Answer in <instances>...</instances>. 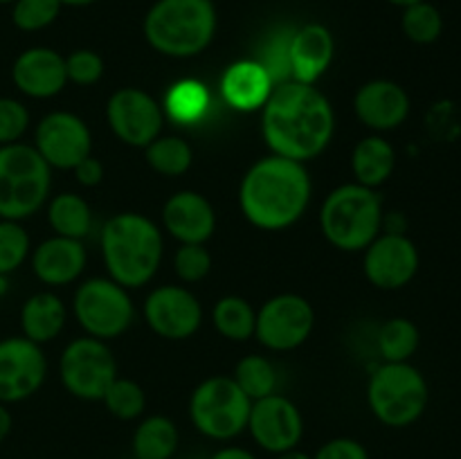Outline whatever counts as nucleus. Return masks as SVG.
<instances>
[{
    "mask_svg": "<svg viewBox=\"0 0 461 459\" xmlns=\"http://www.w3.org/2000/svg\"><path fill=\"white\" fill-rule=\"evenodd\" d=\"M261 111V130L275 156L306 162L331 142L336 115L315 84L286 81L275 86Z\"/></svg>",
    "mask_w": 461,
    "mask_h": 459,
    "instance_id": "1",
    "label": "nucleus"
},
{
    "mask_svg": "<svg viewBox=\"0 0 461 459\" xmlns=\"http://www.w3.org/2000/svg\"><path fill=\"white\" fill-rule=\"evenodd\" d=\"M311 201V178L304 162L268 156L246 171L239 205L255 228L286 230L302 219Z\"/></svg>",
    "mask_w": 461,
    "mask_h": 459,
    "instance_id": "2",
    "label": "nucleus"
},
{
    "mask_svg": "<svg viewBox=\"0 0 461 459\" xmlns=\"http://www.w3.org/2000/svg\"><path fill=\"white\" fill-rule=\"evenodd\" d=\"M102 255L113 282L124 288L144 286L162 261V234L138 212L111 216L102 230Z\"/></svg>",
    "mask_w": 461,
    "mask_h": 459,
    "instance_id": "3",
    "label": "nucleus"
},
{
    "mask_svg": "<svg viewBox=\"0 0 461 459\" xmlns=\"http://www.w3.org/2000/svg\"><path fill=\"white\" fill-rule=\"evenodd\" d=\"M216 32L212 0H158L144 18V36L156 52L185 58L201 54Z\"/></svg>",
    "mask_w": 461,
    "mask_h": 459,
    "instance_id": "4",
    "label": "nucleus"
},
{
    "mask_svg": "<svg viewBox=\"0 0 461 459\" xmlns=\"http://www.w3.org/2000/svg\"><path fill=\"white\" fill-rule=\"evenodd\" d=\"M320 228L342 252L365 250L383 228V202L374 189L358 183L336 187L322 202Z\"/></svg>",
    "mask_w": 461,
    "mask_h": 459,
    "instance_id": "5",
    "label": "nucleus"
},
{
    "mask_svg": "<svg viewBox=\"0 0 461 459\" xmlns=\"http://www.w3.org/2000/svg\"><path fill=\"white\" fill-rule=\"evenodd\" d=\"M52 166L32 144L0 147V219L23 220L45 205Z\"/></svg>",
    "mask_w": 461,
    "mask_h": 459,
    "instance_id": "6",
    "label": "nucleus"
},
{
    "mask_svg": "<svg viewBox=\"0 0 461 459\" xmlns=\"http://www.w3.org/2000/svg\"><path fill=\"white\" fill-rule=\"evenodd\" d=\"M428 400L426 376L410 363H383L369 378L367 403L383 426H412L423 417Z\"/></svg>",
    "mask_w": 461,
    "mask_h": 459,
    "instance_id": "7",
    "label": "nucleus"
},
{
    "mask_svg": "<svg viewBox=\"0 0 461 459\" xmlns=\"http://www.w3.org/2000/svg\"><path fill=\"white\" fill-rule=\"evenodd\" d=\"M252 400L230 376H212L194 390L189 417L194 428L212 441H230L248 428Z\"/></svg>",
    "mask_w": 461,
    "mask_h": 459,
    "instance_id": "8",
    "label": "nucleus"
},
{
    "mask_svg": "<svg viewBox=\"0 0 461 459\" xmlns=\"http://www.w3.org/2000/svg\"><path fill=\"white\" fill-rule=\"evenodd\" d=\"M77 322L90 338L111 340L122 336L133 322V302L124 286L113 279H88L75 292L72 302Z\"/></svg>",
    "mask_w": 461,
    "mask_h": 459,
    "instance_id": "9",
    "label": "nucleus"
},
{
    "mask_svg": "<svg viewBox=\"0 0 461 459\" xmlns=\"http://www.w3.org/2000/svg\"><path fill=\"white\" fill-rule=\"evenodd\" d=\"M63 387L81 400H102L117 378V363L108 345L99 338H77L59 360Z\"/></svg>",
    "mask_w": 461,
    "mask_h": 459,
    "instance_id": "10",
    "label": "nucleus"
},
{
    "mask_svg": "<svg viewBox=\"0 0 461 459\" xmlns=\"http://www.w3.org/2000/svg\"><path fill=\"white\" fill-rule=\"evenodd\" d=\"M315 324L313 306L295 292L275 295L257 313L255 336L273 351H291L304 345Z\"/></svg>",
    "mask_w": 461,
    "mask_h": 459,
    "instance_id": "11",
    "label": "nucleus"
},
{
    "mask_svg": "<svg viewBox=\"0 0 461 459\" xmlns=\"http://www.w3.org/2000/svg\"><path fill=\"white\" fill-rule=\"evenodd\" d=\"M48 374L43 349L25 336L0 340V403H21L41 390Z\"/></svg>",
    "mask_w": 461,
    "mask_h": 459,
    "instance_id": "12",
    "label": "nucleus"
},
{
    "mask_svg": "<svg viewBox=\"0 0 461 459\" xmlns=\"http://www.w3.org/2000/svg\"><path fill=\"white\" fill-rule=\"evenodd\" d=\"M32 147L52 169H75L84 158L90 156L93 138L79 115L54 111L36 124Z\"/></svg>",
    "mask_w": 461,
    "mask_h": 459,
    "instance_id": "13",
    "label": "nucleus"
},
{
    "mask_svg": "<svg viewBox=\"0 0 461 459\" xmlns=\"http://www.w3.org/2000/svg\"><path fill=\"white\" fill-rule=\"evenodd\" d=\"M419 264L421 256L417 246L403 232L378 234L365 248V277L381 291H399L408 286L417 277Z\"/></svg>",
    "mask_w": 461,
    "mask_h": 459,
    "instance_id": "14",
    "label": "nucleus"
},
{
    "mask_svg": "<svg viewBox=\"0 0 461 459\" xmlns=\"http://www.w3.org/2000/svg\"><path fill=\"white\" fill-rule=\"evenodd\" d=\"M248 430L259 448L279 454L297 448L304 436V418L291 399L282 394H270L252 400Z\"/></svg>",
    "mask_w": 461,
    "mask_h": 459,
    "instance_id": "15",
    "label": "nucleus"
},
{
    "mask_svg": "<svg viewBox=\"0 0 461 459\" xmlns=\"http://www.w3.org/2000/svg\"><path fill=\"white\" fill-rule=\"evenodd\" d=\"M113 133L129 147H149L162 130V111L156 99L140 88H122L106 106Z\"/></svg>",
    "mask_w": 461,
    "mask_h": 459,
    "instance_id": "16",
    "label": "nucleus"
},
{
    "mask_svg": "<svg viewBox=\"0 0 461 459\" xmlns=\"http://www.w3.org/2000/svg\"><path fill=\"white\" fill-rule=\"evenodd\" d=\"M144 320L165 340H185L203 322L201 302L183 286H160L144 302Z\"/></svg>",
    "mask_w": 461,
    "mask_h": 459,
    "instance_id": "17",
    "label": "nucleus"
},
{
    "mask_svg": "<svg viewBox=\"0 0 461 459\" xmlns=\"http://www.w3.org/2000/svg\"><path fill=\"white\" fill-rule=\"evenodd\" d=\"M410 94L390 79H374L360 86L354 97V111L365 126L374 130L399 129L410 115Z\"/></svg>",
    "mask_w": 461,
    "mask_h": 459,
    "instance_id": "18",
    "label": "nucleus"
},
{
    "mask_svg": "<svg viewBox=\"0 0 461 459\" xmlns=\"http://www.w3.org/2000/svg\"><path fill=\"white\" fill-rule=\"evenodd\" d=\"M12 81L23 94L32 99H48L66 86V58L50 48H30L16 57Z\"/></svg>",
    "mask_w": 461,
    "mask_h": 459,
    "instance_id": "19",
    "label": "nucleus"
},
{
    "mask_svg": "<svg viewBox=\"0 0 461 459\" xmlns=\"http://www.w3.org/2000/svg\"><path fill=\"white\" fill-rule=\"evenodd\" d=\"M162 225L180 243H205L216 230L212 202L198 192H178L162 207Z\"/></svg>",
    "mask_w": 461,
    "mask_h": 459,
    "instance_id": "20",
    "label": "nucleus"
},
{
    "mask_svg": "<svg viewBox=\"0 0 461 459\" xmlns=\"http://www.w3.org/2000/svg\"><path fill=\"white\" fill-rule=\"evenodd\" d=\"M86 268V248L79 238L54 234L32 252V270L48 286H66L75 282Z\"/></svg>",
    "mask_w": 461,
    "mask_h": 459,
    "instance_id": "21",
    "label": "nucleus"
},
{
    "mask_svg": "<svg viewBox=\"0 0 461 459\" xmlns=\"http://www.w3.org/2000/svg\"><path fill=\"white\" fill-rule=\"evenodd\" d=\"M333 61V36L320 22L297 27L291 43L293 81L315 84Z\"/></svg>",
    "mask_w": 461,
    "mask_h": 459,
    "instance_id": "22",
    "label": "nucleus"
},
{
    "mask_svg": "<svg viewBox=\"0 0 461 459\" xmlns=\"http://www.w3.org/2000/svg\"><path fill=\"white\" fill-rule=\"evenodd\" d=\"M273 81L257 61H237L225 70L221 90L230 106L237 111H257L273 93Z\"/></svg>",
    "mask_w": 461,
    "mask_h": 459,
    "instance_id": "23",
    "label": "nucleus"
},
{
    "mask_svg": "<svg viewBox=\"0 0 461 459\" xmlns=\"http://www.w3.org/2000/svg\"><path fill=\"white\" fill-rule=\"evenodd\" d=\"M66 318L68 310L61 297L54 292H36L27 297L21 309L23 336L36 345H45L63 331Z\"/></svg>",
    "mask_w": 461,
    "mask_h": 459,
    "instance_id": "24",
    "label": "nucleus"
},
{
    "mask_svg": "<svg viewBox=\"0 0 461 459\" xmlns=\"http://www.w3.org/2000/svg\"><path fill=\"white\" fill-rule=\"evenodd\" d=\"M396 151L381 135H369L356 144L351 153V169H354L356 183L363 187H381L390 176L394 174Z\"/></svg>",
    "mask_w": 461,
    "mask_h": 459,
    "instance_id": "25",
    "label": "nucleus"
},
{
    "mask_svg": "<svg viewBox=\"0 0 461 459\" xmlns=\"http://www.w3.org/2000/svg\"><path fill=\"white\" fill-rule=\"evenodd\" d=\"M180 435L176 423L169 417L153 414L147 417L133 432V457L135 459H171L178 450Z\"/></svg>",
    "mask_w": 461,
    "mask_h": 459,
    "instance_id": "26",
    "label": "nucleus"
},
{
    "mask_svg": "<svg viewBox=\"0 0 461 459\" xmlns=\"http://www.w3.org/2000/svg\"><path fill=\"white\" fill-rule=\"evenodd\" d=\"M48 220L54 234L81 241L90 232L93 214L79 194H57L48 205Z\"/></svg>",
    "mask_w": 461,
    "mask_h": 459,
    "instance_id": "27",
    "label": "nucleus"
},
{
    "mask_svg": "<svg viewBox=\"0 0 461 459\" xmlns=\"http://www.w3.org/2000/svg\"><path fill=\"white\" fill-rule=\"evenodd\" d=\"M212 322H214L216 331L228 340L246 342L248 338L255 336L257 313L243 297L225 295L214 304Z\"/></svg>",
    "mask_w": 461,
    "mask_h": 459,
    "instance_id": "28",
    "label": "nucleus"
},
{
    "mask_svg": "<svg viewBox=\"0 0 461 459\" xmlns=\"http://www.w3.org/2000/svg\"><path fill=\"white\" fill-rule=\"evenodd\" d=\"M421 333L408 318H392L378 328L376 345L385 363H410L419 349Z\"/></svg>",
    "mask_w": 461,
    "mask_h": 459,
    "instance_id": "29",
    "label": "nucleus"
},
{
    "mask_svg": "<svg viewBox=\"0 0 461 459\" xmlns=\"http://www.w3.org/2000/svg\"><path fill=\"white\" fill-rule=\"evenodd\" d=\"M295 27H279L273 34L266 36L264 45L259 50V57L255 58L266 70L273 86L293 81V63H291V43Z\"/></svg>",
    "mask_w": 461,
    "mask_h": 459,
    "instance_id": "30",
    "label": "nucleus"
},
{
    "mask_svg": "<svg viewBox=\"0 0 461 459\" xmlns=\"http://www.w3.org/2000/svg\"><path fill=\"white\" fill-rule=\"evenodd\" d=\"M144 151H147V162L151 169L167 178L187 174L194 162L192 147L183 138H174V135H167V138L158 135L149 147H144Z\"/></svg>",
    "mask_w": 461,
    "mask_h": 459,
    "instance_id": "31",
    "label": "nucleus"
},
{
    "mask_svg": "<svg viewBox=\"0 0 461 459\" xmlns=\"http://www.w3.org/2000/svg\"><path fill=\"white\" fill-rule=\"evenodd\" d=\"M232 378L250 400L275 394V387H277V374H275L273 363L264 356H246L243 360H239Z\"/></svg>",
    "mask_w": 461,
    "mask_h": 459,
    "instance_id": "32",
    "label": "nucleus"
},
{
    "mask_svg": "<svg viewBox=\"0 0 461 459\" xmlns=\"http://www.w3.org/2000/svg\"><path fill=\"white\" fill-rule=\"evenodd\" d=\"M401 27H403V34L412 43L430 45L444 32V18H441V12L435 4H430L428 0H421V3L410 4V7L403 9Z\"/></svg>",
    "mask_w": 461,
    "mask_h": 459,
    "instance_id": "33",
    "label": "nucleus"
},
{
    "mask_svg": "<svg viewBox=\"0 0 461 459\" xmlns=\"http://www.w3.org/2000/svg\"><path fill=\"white\" fill-rule=\"evenodd\" d=\"M210 94H207L205 86L198 81H178L174 88L167 94V111L180 124H189V122L201 120L205 112Z\"/></svg>",
    "mask_w": 461,
    "mask_h": 459,
    "instance_id": "34",
    "label": "nucleus"
},
{
    "mask_svg": "<svg viewBox=\"0 0 461 459\" xmlns=\"http://www.w3.org/2000/svg\"><path fill=\"white\" fill-rule=\"evenodd\" d=\"M104 405H106L108 412L113 417L122 418V421H133L147 408V396H144V390L131 378H120L108 385L106 394H104Z\"/></svg>",
    "mask_w": 461,
    "mask_h": 459,
    "instance_id": "35",
    "label": "nucleus"
},
{
    "mask_svg": "<svg viewBox=\"0 0 461 459\" xmlns=\"http://www.w3.org/2000/svg\"><path fill=\"white\" fill-rule=\"evenodd\" d=\"M30 234L21 220L0 219V274H12L30 256Z\"/></svg>",
    "mask_w": 461,
    "mask_h": 459,
    "instance_id": "36",
    "label": "nucleus"
},
{
    "mask_svg": "<svg viewBox=\"0 0 461 459\" xmlns=\"http://www.w3.org/2000/svg\"><path fill=\"white\" fill-rule=\"evenodd\" d=\"M61 7V0H14L12 21L23 32H39L57 21Z\"/></svg>",
    "mask_w": 461,
    "mask_h": 459,
    "instance_id": "37",
    "label": "nucleus"
},
{
    "mask_svg": "<svg viewBox=\"0 0 461 459\" xmlns=\"http://www.w3.org/2000/svg\"><path fill=\"white\" fill-rule=\"evenodd\" d=\"M174 270L187 284L205 279L212 270V255L205 243H180L174 256Z\"/></svg>",
    "mask_w": 461,
    "mask_h": 459,
    "instance_id": "38",
    "label": "nucleus"
},
{
    "mask_svg": "<svg viewBox=\"0 0 461 459\" xmlns=\"http://www.w3.org/2000/svg\"><path fill=\"white\" fill-rule=\"evenodd\" d=\"M30 129V111L14 97H0V147L21 142Z\"/></svg>",
    "mask_w": 461,
    "mask_h": 459,
    "instance_id": "39",
    "label": "nucleus"
},
{
    "mask_svg": "<svg viewBox=\"0 0 461 459\" xmlns=\"http://www.w3.org/2000/svg\"><path fill=\"white\" fill-rule=\"evenodd\" d=\"M68 81L79 86L97 84L104 75V58L93 50H75L66 58Z\"/></svg>",
    "mask_w": 461,
    "mask_h": 459,
    "instance_id": "40",
    "label": "nucleus"
},
{
    "mask_svg": "<svg viewBox=\"0 0 461 459\" xmlns=\"http://www.w3.org/2000/svg\"><path fill=\"white\" fill-rule=\"evenodd\" d=\"M313 459H369V453L360 441L349 439V436H338V439L320 446Z\"/></svg>",
    "mask_w": 461,
    "mask_h": 459,
    "instance_id": "41",
    "label": "nucleus"
},
{
    "mask_svg": "<svg viewBox=\"0 0 461 459\" xmlns=\"http://www.w3.org/2000/svg\"><path fill=\"white\" fill-rule=\"evenodd\" d=\"M72 171L77 176V183L84 184V187H95V184H99L104 180V165L93 156L84 158Z\"/></svg>",
    "mask_w": 461,
    "mask_h": 459,
    "instance_id": "42",
    "label": "nucleus"
},
{
    "mask_svg": "<svg viewBox=\"0 0 461 459\" xmlns=\"http://www.w3.org/2000/svg\"><path fill=\"white\" fill-rule=\"evenodd\" d=\"M210 459H257L250 450L239 448V446H225V448L216 450Z\"/></svg>",
    "mask_w": 461,
    "mask_h": 459,
    "instance_id": "43",
    "label": "nucleus"
},
{
    "mask_svg": "<svg viewBox=\"0 0 461 459\" xmlns=\"http://www.w3.org/2000/svg\"><path fill=\"white\" fill-rule=\"evenodd\" d=\"M12 428H14L12 412H9L7 405L0 403V444H3V441L7 439L9 432H12Z\"/></svg>",
    "mask_w": 461,
    "mask_h": 459,
    "instance_id": "44",
    "label": "nucleus"
},
{
    "mask_svg": "<svg viewBox=\"0 0 461 459\" xmlns=\"http://www.w3.org/2000/svg\"><path fill=\"white\" fill-rule=\"evenodd\" d=\"M277 459H313V457L306 453H302V450L293 448V450H286V453H279Z\"/></svg>",
    "mask_w": 461,
    "mask_h": 459,
    "instance_id": "45",
    "label": "nucleus"
},
{
    "mask_svg": "<svg viewBox=\"0 0 461 459\" xmlns=\"http://www.w3.org/2000/svg\"><path fill=\"white\" fill-rule=\"evenodd\" d=\"M9 291V274H0V297L7 295Z\"/></svg>",
    "mask_w": 461,
    "mask_h": 459,
    "instance_id": "46",
    "label": "nucleus"
},
{
    "mask_svg": "<svg viewBox=\"0 0 461 459\" xmlns=\"http://www.w3.org/2000/svg\"><path fill=\"white\" fill-rule=\"evenodd\" d=\"M90 3H95V0H61V4H72V7H84Z\"/></svg>",
    "mask_w": 461,
    "mask_h": 459,
    "instance_id": "47",
    "label": "nucleus"
},
{
    "mask_svg": "<svg viewBox=\"0 0 461 459\" xmlns=\"http://www.w3.org/2000/svg\"><path fill=\"white\" fill-rule=\"evenodd\" d=\"M392 4H399V7H410V4H417V3H421V0H390Z\"/></svg>",
    "mask_w": 461,
    "mask_h": 459,
    "instance_id": "48",
    "label": "nucleus"
},
{
    "mask_svg": "<svg viewBox=\"0 0 461 459\" xmlns=\"http://www.w3.org/2000/svg\"><path fill=\"white\" fill-rule=\"evenodd\" d=\"M5 3H14V0H0V4H5Z\"/></svg>",
    "mask_w": 461,
    "mask_h": 459,
    "instance_id": "49",
    "label": "nucleus"
},
{
    "mask_svg": "<svg viewBox=\"0 0 461 459\" xmlns=\"http://www.w3.org/2000/svg\"><path fill=\"white\" fill-rule=\"evenodd\" d=\"M171 459H185V457H171Z\"/></svg>",
    "mask_w": 461,
    "mask_h": 459,
    "instance_id": "50",
    "label": "nucleus"
}]
</instances>
